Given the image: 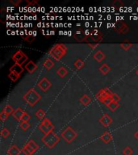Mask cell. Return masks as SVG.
<instances>
[{
  "label": "cell",
  "mask_w": 138,
  "mask_h": 155,
  "mask_svg": "<svg viewBox=\"0 0 138 155\" xmlns=\"http://www.w3.org/2000/svg\"><path fill=\"white\" fill-rule=\"evenodd\" d=\"M88 46H89L90 48H91V49H95V48L99 46V44H94V43H90V44H88Z\"/></svg>",
  "instance_id": "ab89813d"
},
{
  "label": "cell",
  "mask_w": 138,
  "mask_h": 155,
  "mask_svg": "<svg viewBox=\"0 0 138 155\" xmlns=\"http://www.w3.org/2000/svg\"><path fill=\"white\" fill-rule=\"evenodd\" d=\"M79 102L83 105V106H88V105L90 104V102H91V99H90V97L89 95L84 94V95H82V96L80 98Z\"/></svg>",
  "instance_id": "ffe728a7"
},
{
  "label": "cell",
  "mask_w": 138,
  "mask_h": 155,
  "mask_svg": "<svg viewBox=\"0 0 138 155\" xmlns=\"http://www.w3.org/2000/svg\"><path fill=\"white\" fill-rule=\"evenodd\" d=\"M9 116V114H7V112H5L4 111H1V113H0V120H1L2 122H4V121H6L7 119H8Z\"/></svg>",
  "instance_id": "d590c367"
},
{
  "label": "cell",
  "mask_w": 138,
  "mask_h": 155,
  "mask_svg": "<svg viewBox=\"0 0 138 155\" xmlns=\"http://www.w3.org/2000/svg\"><path fill=\"white\" fill-rule=\"evenodd\" d=\"M22 152L24 155H33L36 153V151L28 144H25L23 149H22Z\"/></svg>",
  "instance_id": "d6986e66"
},
{
  "label": "cell",
  "mask_w": 138,
  "mask_h": 155,
  "mask_svg": "<svg viewBox=\"0 0 138 155\" xmlns=\"http://www.w3.org/2000/svg\"><path fill=\"white\" fill-rule=\"evenodd\" d=\"M99 70L100 71V73H101L102 74L107 75L110 71H111V68L107 64H103V65L99 68Z\"/></svg>",
  "instance_id": "7402d4cb"
},
{
  "label": "cell",
  "mask_w": 138,
  "mask_h": 155,
  "mask_svg": "<svg viewBox=\"0 0 138 155\" xmlns=\"http://www.w3.org/2000/svg\"><path fill=\"white\" fill-rule=\"evenodd\" d=\"M103 38H104L103 33L99 31V29H93L88 33L85 42L88 44H99V42H101Z\"/></svg>",
  "instance_id": "277c9868"
},
{
  "label": "cell",
  "mask_w": 138,
  "mask_h": 155,
  "mask_svg": "<svg viewBox=\"0 0 138 155\" xmlns=\"http://www.w3.org/2000/svg\"><path fill=\"white\" fill-rule=\"evenodd\" d=\"M99 139H100L103 142L105 143V144H108V143H110L111 140H112L113 137H112L111 133H109V132L106 131V132H104V133L100 136Z\"/></svg>",
  "instance_id": "4fadbf2b"
},
{
  "label": "cell",
  "mask_w": 138,
  "mask_h": 155,
  "mask_svg": "<svg viewBox=\"0 0 138 155\" xmlns=\"http://www.w3.org/2000/svg\"><path fill=\"white\" fill-rule=\"evenodd\" d=\"M88 33H89V32H87V31H85L84 29H82V28H77V30L75 31V32L74 33L73 36H74V38L77 42H85Z\"/></svg>",
  "instance_id": "9c48e42d"
},
{
  "label": "cell",
  "mask_w": 138,
  "mask_h": 155,
  "mask_svg": "<svg viewBox=\"0 0 138 155\" xmlns=\"http://www.w3.org/2000/svg\"><path fill=\"white\" fill-rule=\"evenodd\" d=\"M111 99H112V100H113V101L119 102L120 100V97L119 96L118 94H116V93H114V92H112V94H111Z\"/></svg>",
  "instance_id": "74e56055"
},
{
  "label": "cell",
  "mask_w": 138,
  "mask_h": 155,
  "mask_svg": "<svg viewBox=\"0 0 138 155\" xmlns=\"http://www.w3.org/2000/svg\"><path fill=\"white\" fill-rule=\"evenodd\" d=\"M112 92L109 88L106 87V88H104V89H101L96 94H95V97L96 99H98L99 101L101 102L102 104L104 103L107 99H108L109 97H111Z\"/></svg>",
  "instance_id": "ba28073f"
},
{
  "label": "cell",
  "mask_w": 138,
  "mask_h": 155,
  "mask_svg": "<svg viewBox=\"0 0 138 155\" xmlns=\"http://www.w3.org/2000/svg\"><path fill=\"white\" fill-rule=\"evenodd\" d=\"M112 5V7H115V8H121V7H123L124 6L123 4V2L121 1V0H115L112 2L111 3Z\"/></svg>",
  "instance_id": "f1b7e54d"
},
{
  "label": "cell",
  "mask_w": 138,
  "mask_h": 155,
  "mask_svg": "<svg viewBox=\"0 0 138 155\" xmlns=\"http://www.w3.org/2000/svg\"><path fill=\"white\" fill-rule=\"evenodd\" d=\"M67 51V47L64 44H57L49 50L48 54L54 58V60L60 61L66 54Z\"/></svg>",
  "instance_id": "6da1fadb"
},
{
  "label": "cell",
  "mask_w": 138,
  "mask_h": 155,
  "mask_svg": "<svg viewBox=\"0 0 138 155\" xmlns=\"http://www.w3.org/2000/svg\"><path fill=\"white\" fill-rule=\"evenodd\" d=\"M41 140L44 143V145L47 146L48 149H53L60 142V137L54 132H51L44 136L41 138Z\"/></svg>",
  "instance_id": "3957f363"
},
{
  "label": "cell",
  "mask_w": 138,
  "mask_h": 155,
  "mask_svg": "<svg viewBox=\"0 0 138 155\" xmlns=\"http://www.w3.org/2000/svg\"><path fill=\"white\" fill-rule=\"evenodd\" d=\"M114 30L119 34H127L129 31V28L125 22L117 21L114 26Z\"/></svg>",
  "instance_id": "30bf717a"
},
{
  "label": "cell",
  "mask_w": 138,
  "mask_h": 155,
  "mask_svg": "<svg viewBox=\"0 0 138 155\" xmlns=\"http://www.w3.org/2000/svg\"><path fill=\"white\" fill-rule=\"evenodd\" d=\"M38 128L45 135V134H48V133H51V132H53V129H54L55 127L52 124L49 119L44 118L43 120L41 121V123L40 124Z\"/></svg>",
  "instance_id": "8992f818"
},
{
  "label": "cell",
  "mask_w": 138,
  "mask_h": 155,
  "mask_svg": "<svg viewBox=\"0 0 138 155\" xmlns=\"http://www.w3.org/2000/svg\"><path fill=\"white\" fill-rule=\"evenodd\" d=\"M43 65L46 70H50L55 65V63H54V61H53L52 59H50V58H47V59L44 61Z\"/></svg>",
  "instance_id": "44dd1931"
},
{
  "label": "cell",
  "mask_w": 138,
  "mask_h": 155,
  "mask_svg": "<svg viewBox=\"0 0 138 155\" xmlns=\"http://www.w3.org/2000/svg\"><path fill=\"white\" fill-rule=\"evenodd\" d=\"M28 56H27L21 49H19V50L17 51L16 53L12 56V60L14 61L16 64H19V65H22L23 64H24V63L26 62V61L28 60Z\"/></svg>",
  "instance_id": "52a82bcc"
},
{
  "label": "cell",
  "mask_w": 138,
  "mask_h": 155,
  "mask_svg": "<svg viewBox=\"0 0 138 155\" xmlns=\"http://www.w3.org/2000/svg\"><path fill=\"white\" fill-rule=\"evenodd\" d=\"M74 67H75V69H76V70H82V68L84 67L85 62L82 60V59H80V58H77V60L74 61Z\"/></svg>",
  "instance_id": "cb8c5ba5"
},
{
  "label": "cell",
  "mask_w": 138,
  "mask_h": 155,
  "mask_svg": "<svg viewBox=\"0 0 138 155\" xmlns=\"http://www.w3.org/2000/svg\"><path fill=\"white\" fill-rule=\"evenodd\" d=\"M11 2V3H12L13 6H15V7H18V6H19V4L22 2V0H17V1H15V0H11L10 1Z\"/></svg>",
  "instance_id": "f35d334b"
},
{
  "label": "cell",
  "mask_w": 138,
  "mask_h": 155,
  "mask_svg": "<svg viewBox=\"0 0 138 155\" xmlns=\"http://www.w3.org/2000/svg\"><path fill=\"white\" fill-rule=\"evenodd\" d=\"M23 99L30 107H34L41 99V95L35 91V89H30L24 94Z\"/></svg>",
  "instance_id": "7a4b0ae2"
},
{
  "label": "cell",
  "mask_w": 138,
  "mask_h": 155,
  "mask_svg": "<svg viewBox=\"0 0 138 155\" xmlns=\"http://www.w3.org/2000/svg\"><path fill=\"white\" fill-rule=\"evenodd\" d=\"M22 150H20L16 145H12L7 150L8 155H20Z\"/></svg>",
  "instance_id": "9a60e30c"
},
{
  "label": "cell",
  "mask_w": 138,
  "mask_h": 155,
  "mask_svg": "<svg viewBox=\"0 0 138 155\" xmlns=\"http://www.w3.org/2000/svg\"><path fill=\"white\" fill-rule=\"evenodd\" d=\"M8 78H9L10 79L12 80V82H16L17 80L19 79V78H20V75L17 74H15V73L10 72V74H8Z\"/></svg>",
  "instance_id": "f546056e"
},
{
  "label": "cell",
  "mask_w": 138,
  "mask_h": 155,
  "mask_svg": "<svg viewBox=\"0 0 138 155\" xmlns=\"http://www.w3.org/2000/svg\"><path fill=\"white\" fill-rule=\"evenodd\" d=\"M136 5L138 6V1H136Z\"/></svg>",
  "instance_id": "7bdbcfd3"
},
{
  "label": "cell",
  "mask_w": 138,
  "mask_h": 155,
  "mask_svg": "<svg viewBox=\"0 0 138 155\" xmlns=\"http://www.w3.org/2000/svg\"><path fill=\"white\" fill-rule=\"evenodd\" d=\"M134 137H135V138L136 139V140H138V130L136 131L135 133V134H134Z\"/></svg>",
  "instance_id": "60d3db41"
},
{
  "label": "cell",
  "mask_w": 138,
  "mask_h": 155,
  "mask_svg": "<svg viewBox=\"0 0 138 155\" xmlns=\"http://www.w3.org/2000/svg\"><path fill=\"white\" fill-rule=\"evenodd\" d=\"M136 75H137V76H138V69L136 70Z\"/></svg>",
  "instance_id": "b9f144b4"
},
{
  "label": "cell",
  "mask_w": 138,
  "mask_h": 155,
  "mask_svg": "<svg viewBox=\"0 0 138 155\" xmlns=\"http://www.w3.org/2000/svg\"><path fill=\"white\" fill-rule=\"evenodd\" d=\"M10 135H11V133H10V131L8 130V128H3L2 130H1V136H2V138L7 139Z\"/></svg>",
  "instance_id": "4dcf8cb0"
},
{
  "label": "cell",
  "mask_w": 138,
  "mask_h": 155,
  "mask_svg": "<svg viewBox=\"0 0 138 155\" xmlns=\"http://www.w3.org/2000/svg\"><path fill=\"white\" fill-rule=\"evenodd\" d=\"M61 137L64 139L65 142L68 143V144H70L76 139V137H77V134L70 126H67L61 132Z\"/></svg>",
  "instance_id": "5b68a950"
},
{
  "label": "cell",
  "mask_w": 138,
  "mask_h": 155,
  "mask_svg": "<svg viewBox=\"0 0 138 155\" xmlns=\"http://www.w3.org/2000/svg\"><path fill=\"white\" fill-rule=\"evenodd\" d=\"M37 86H38L39 88H40L42 91L45 92L52 87V83L49 82V80H48L47 78H42L41 79V81L38 82Z\"/></svg>",
  "instance_id": "8fae6325"
},
{
  "label": "cell",
  "mask_w": 138,
  "mask_h": 155,
  "mask_svg": "<svg viewBox=\"0 0 138 155\" xmlns=\"http://www.w3.org/2000/svg\"><path fill=\"white\" fill-rule=\"evenodd\" d=\"M31 119V116L29 115L28 113H27L26 111L24 112V116L22 117V120L21 121H25V122H28V120Z\"/></svg>",
  "instance_id": "8d00e7d4"
},
{
  "label": "cell",
  "mask_w": 138,
  "mask_h": 155,
  "mask_svg": "<svg viewBox=\"0 0 138 155\" xmlns=\"http://www.w3.org/2000/svg\"><path fill=\"white\" fill-rule=\"evenodd\" d=\"M24 68H25V70L28 72L30 73V74H32V73H34L37 70V65L34 61H29L25 65Z\"/></svg>",
  "instance_id": "5bb4252c"
},
{
  "label": "cell",
  "mask_w": 138,
  "mask_h": 155,
  "mask_svg": "<svg viewBox=\"0 0 138 155\" xmlns=\"http://www.w3.org/2000/svg\"><path fill=\"white\" fill-rule=\"evenodd\" d=\"M119 107H120V104H119V102H116V101H112L111 104H109L107 107H108L111 111H115L116 109L118 108Z\"/></svg>",
  "instance_id": "4316f807"
},
{
  "label": "cell",
  "mask_w": 138,
  "mask_h": 155,
  "mask_svg": "<svg viewBox=\"0 0 138 155\" xmlns=\"http://www.w3.org/2000/svg\"><path fill=\"white\" fill-rule=\"evenodd\" d=\"M2 111H4L5 112H7V114H9V115H11V114H13V112L15 111V110L13 108H12V107L11 106V105H9V104H7V105H6V106L3 107V109H2Z\"/></svg>",
  "instance_id": "1f68e13d"
},
{
  "label": "cell",
  "mask_w": 138,
  "mask_h": 155,
  "mask_svg": "<svg viewBox=\"0 0 138 155\" xmlns=\"http://www.w3.org/2000/svg\"><path fill=\"white\" fill-rule=\"evenodd\" d=\"M132 46H133V43H132L131 41H128V40H126V41H124L123 42H122V43L120 44V47L123 48V50L125 51L128 50Z\"/></svg>",
  "instance_id": "d4e9b609"
},
{
  "label": "cell",
  "mask_w": 138,
  "mask_h": 155,
  "mask_svg": "<svg viewBox=\"0 0 138 155\" xmlns=\"http://www.w3.org/2000/svg\"><path fill=\"white\" fill-rule=\"evenodd\" d=\"M10 71L11 72L15 73L17 74L20 75L22 73L24 72V68L22 67V65H19V64H16L15 63V65H13L12 67L10 68Z\"/></svg>",
  "instance_id": "ac0fdd59"
},
{
  "label": "cell",
  "mask_w": 138,
  "mask_h": 155,
  "mask_svg": "<svg viewBox=\"0 0 138 155\" xmlns=\"http://www.w3.org/2000/svg\"><path fill=\"white\" fill-rule=\"evenodd\" d=\"M23 40H24V41H27V42H28V43L31 44L35 41V37L31 36V35H26V36H23Z\"/></svg>",
  "instance_id": "836d02e7"
},
{
  "label": "cell",
  "mask_w": 138,
  "mask_h": 155,
  "mask_svg": "<svg viewBox=\"0 0 138 155\" xmlns=\"http://www.w3.org/2000/svg\"><path fill=\"white\" fill-rule=\"evenodd\" d=\"M68 72L69 71H68L66 68L64 67V66H61V67H60L57 70V74L60 78H65L68 74Z\"/></svg>",
  "instance_id": "603a6c76"
},
{
  "label": "cell",
  "mask_w": 138,
  "mask_h": 155,
  "mask_svg": "<svg viewBox=\"0 0 138 155\" xmlns=\"http://www.w3.org/2000/svg\"><path fill=\"white\" fill-rule=\"evenodd\" d=\"M99 123L101 124L104 127H105V128H108L109 126L111 125V124H112V122H113V120H112V118L110 116L109 114L105 113L99 118Z\"/></svg>",
  "instance_id": "7c38bea8"
},
{
  "label": "cell",
  "mask_w": 138,
  "mask_h": 155,
  "mask_svg": "<svg viewBox=\"0 0 138 155\" xmlns=\"http://www.w3.org/2000/svg\"><path fill=\"white\" fill-rule=\"evenodd\" d=\"M27 144H28V145H30V146H31V147L32 148V149H33V150H35V151H36H36H37V150H39V145H37V144H36V143L35 142V141H34L33 140H28Z\"/></svg>",
  "instance_id": "d6a6232c"
},
{
  "label": "cell",
  "mask_w": 138,
  "mask_h": 155,
  "mask_svg": "<svg viewBox=\"0 0 138 155\" xmlns=\"http://www.w3.org/2000/svg\"><path fill=\"white\" fill-rule=\"evenodd\" d=\"M123 155H133V149L129 146H127L123 149Z\"/></svg>",
  "instance_id": "e575fe53"
},
{
  "label": "cell",
  "mask_w": 138,
  "mask_h": 155,
  "mask_svg": "<svg viewBox=\"0 0 138 155\" xmlns=\"http://www.w3.org/2000/svg\"><path fill=\"white\" fill-rule=\"evenodd\" d=\"M93 58H94V59L97 62H102L104 59H106V55H105V53L103 51L98 50L94 53Z\"/></svg>",
  "instance_id": "e0dca14e"
},
{
  "label": "cell",
  "mask_w": 138,
  "mask_h": 155,
  "mask_svg": "<svg viewBox=\"0 0 138 155\" xmlns=\"http://www.w3.org/2000/svg\"><path fill=\"white\" fill-rule=\"evenodd\" d=\"M25 111H24V110H22L21 108H17L15 110V111L13 112V114H12V116H13V118L15 120L17 121H20L21 122V120H22V117H23V116H24V114Z\"/></svg>",
  "instance_id": "2e32d148"
},
{
  "label": "cell",
  "mask_w": 138,
  "mask_h": 155,
  "mask_svg": "<svg viewBox=\"0 0 138 155\" xmlns=\"http://www.w3.org/2000/svg\"><path fill=\"white\" fill-rule=\"evenodd\" d=\"M35 116H36V118L38 120H43L44 119V116H45V111H44L43 109H39L38 111L35 113Z\"/></svg>",
  "instance_id": "484cf974"
},
{
  "label": "cell",
  "mask_w": 138,
  "mask_h": 155,
  "mask_svg": "<svg viewBox=\"0 0 138 155\" xmlns=\"http://www.w3.org/2000/svg\"><path fill=\"white\" fill-rule=\"evenodd\" d=\"M19 127L22 130L26 132L27 130H28V128H30V124L28 122H25V121H21L19 124Z\"/></svg>",
  "instance_id": "83f0119b"
}]
</instances>
